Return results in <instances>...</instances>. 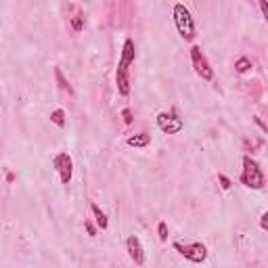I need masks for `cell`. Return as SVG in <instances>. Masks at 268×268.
<instances>
[{
  "mask_svg": "<svg viewBox=\"0 0 268 268\" xmlns=\"http://www.w3.org/2000/svg\"><path fill=\"white\" fill-rule=\"evenodd\" d=\"M172 15H174V23H176V30H178V34L187 42H193L197 30H195V21H193L191 11H189L182 2H178V4H174Z\"/></svg>",
  "mask_w": 268,
  "mask_h": 268,
  "instance_id": "cell-1",
  "label": "cell"
},
{
  "mask_svg": "<svg viewBox=\"0 0 268 268\" xmlns=\"http://www.w3.org/2000/svg\"><path fill=\"white\" fill-rule=\"evenodd\" d=\"M241 182L248 189H256V191H260V189H264L266 185V178H264V172L260 170L258 161L251 159L249 155H245L243 157V174H241Z\"/></svg>",
  "mask_w": 268,
  "mask_h": 268,
  "instance_id": "cell-2",
  "label": "cell"
},
{
  "mask_svg": "<svg viewBox=\"0 0 268 268\" xmlns=\"http://www.w3.org/2000/svg\"><path fill=\"white\" fill-rule=\"evenodd\" d=\"M174 249L178 251L182 258H187L189 262H193V264H201L203 260L208 258V248L201 241H193V243H189V245L176 241L174 243Z\"/></svg>",
  "mask_w": 268,
  "mask_h": 268,
  "instance_id": "cell-3",
  "label": "cell"
},
{
  "mask_svg": "<svg viewBox=\"0 0 268 268\" xmlns=\"http://www.w3.org/2000/svg\"><path fill=\"white\" fill-rule=\"evenodd\" d=\"M191 63H193V69H195V74L201 77V80H211L214 77V69L210 67V63L206 59V55H203L201 51V46H197L193 44L191 46Z\"/></svg>",
  "mask_w": 268,
  "mask_h": 268,
  "instance_id": "cell-4",
  "label": "cell"
},
{
  "mask_svg": "<svg viewBox=\"0 0 268 268\" xmlns=\"http://www.w3.org/2000/svg\"><path fill=\"white\" fill-rule=\"evenodd\" d=\"M53 166H55V170L59 172V178L63 185H69L72 176H74V161L69 157V153H57L53 159Z\"/></svg>",
  "mask_w": 268,
  "mask_h": 268,
  "instance_id": "cell-5",
  "label": "cell"
},
{
  "mask_svg": "<svg viewBox=\"0 0 268 268\" xmlns=\"http://www.w3.org/2000/svg\"><path fill=\"white\" fill-rule=\"evenodd\" d=\"M157 126H159L161 132H166V134H176V132H180L182 128H185V122H182L180 117H176L174 114L161 111V114L157 115Z\"/></svg>",
  "mask_w": 268,
  "mask_h": 268,
  "instance_id": "cell-6",
  "label": "cell"
},
{
  "mask_svg": "<svg viewBox=\"0 0 268 268\" xmlns=\"http://www.w3.org/2000/svg\"><path fill=\"white\" fill-rule=\"evenodd\" d=\"M126 249H128V256L132 258L134 264H138V266L145 264V249H143L140 239L136 235H130L128 239H126Z\"/></svg>",
  "mask_w": 268,
  "mask_h": 268,
  "instance_id": "cell-7",
  "label": "cell"
},
{
  "mask_svg": "<svg viewBox=\"0 0 268 268\" xmlns=\"http://www.w3.org/2000/svg\"><path fill=\"white\" fill-rule=\"evenodd\" d=\"M115 84H117V93L122 96H128L130 95V76H128V69L117 65V72H115Z\"/></svg>",
  "mask_w": 268,
  "mask_h": 268,
  "instance_id": "cell-8",
  "label": "cell"
},
{
  "mask_svg": "<svg viewBox=\"0 0 268 268\" xmlns=\"http://www.w3.org/2000/svg\"><path fill=\"white\" fill-rule=\"evenodd\" d=\"M134 57H136V46H134V40H126L124 42V48H122V59H119V65L128 69L132 63H134Z\"/></svg>",
  "mask_w": 268,
  "mask_h": 268,
  "instance_id": "cell-9",
  "label": "cell"
},
{
  "mask_svg": "<svg viewBox=\"0 0 268 268\" xmlns=\"http://www.w3.org/2000/svg\"><path fill=\"white\" fill-rule=\"evenodd\" d=\"M126 143H128V147H134V149H145V147H149L151 136L145 132H140V134H134V136H128Z\"/></svg>",
  "mask_w": 268,
  "mask_h": 268,
  "instance_id": "cell-10",
  "label": "cell"
},
{
  "mask_svg": "<svg viewBox=\"0 0 268 268\" xmlns=\"http://www.w3.org/2000/svg\"><path fill=\"white\" fill-rule=\"evenodd\" d=\"M90 211L95 214V220H96V227L101 229V230H107V227H109V220H107V216H105V211L96 206V203H93L90 206Z\"/></svg>",
  "mask_w": 268,
  "mask_h": 268,
  "instance_id": "cell-11",
  "label": "cell"
},
{
  "mask_svg": "<svg viewBox=\"0 0 268 268\" xmlns=\"http://www.w3.org/2000/svg\"><path fill=\"white\" fill-rule=\"evenodd\" d=\"M55 77H57V84H59V88L63 90V93H67V95H74V88H72V84H69L65 80V76H63V72L59 67H55Z\"/></svg>",
  "mask_w": 268,
  "mask_h": 268,
  "instance_id": "cell-12",
  "label": "cell"
},
{
  "mask_svg": "<svg viewBox=\"0 0 268 268\" xmlns=\"http://www.w3.org/2000/svg\"><path fill=\"white\" fill-rule=\"evenodd\" d=\"M51 122L55 124V126H59V128H65V111L63 109H55L53 114H51Z\"/></svg>",
  "mask_w": 268,
  "mask_h": 268,
  "instance_id": "cell-13",
  "label": "cell"
},
{
  "mask_svg": "<svg viewBox=\"0 0 268 268\" xmlns=\"http://www.w3.org/2000/svg\"><path fill=\"white\" fill-rule=\"evenodd\" d=\"M235 69H237V74H245V72H249V69H251V59H248V57L237 59V61H235Z\"/></svg>",
  "mask_w": 268,
  "mask_h": 268,
  "instance_id": "cell-14",
  "label": "cell"
},
{
  "mask_svg": "<svg viewBox=\"0 0 268 268\" xmlns=\"http://www.w3.org/2000/svg\"><path fill=\"white\" fill-rule=\"evenodd\" d=\"M157 235H159V241H161V243L168 241V224H166V222H159V224H157Z\"/></svg>",
  "mask_w": 268,
  "mask_h": 268,
  "instance_id": "cell-15",
  "label": "cell"
},
{
  "mask_svg": "<svg viewBox=\"0 0 268 268\" xmlns=\"http://www.w3.org/2000/svg\"><path fill=\"white\" fill-rule=\"evenodd\" d=\"M72 27H74V32H82L84 30V17L82 15L72 17Z\"/></svg>",
  "mask_w": 268,
  "mask_h": 268,
  "instance_id": "cell-16",
  "label": "cell"
},
{
  "mask_svg": "<svg viewBox=\"0 0 268 268\" xmlns=\"http://www.w3.org/2000/svg\"><path fill=\"white\" fill-rule=\"evenodd\" d=\"M218 182H220V189H222V191H229V189L232 187L230 178H229V176H224V174H218Z\"/></svg>",
  "mask_w": 268,
  "mask_h": 268,
  "instance_id": "cell-17",
  "label": "cell"
},
{
  "mask_svg": "<svg viewBox=\"0 0 268 268\" xmlns=\"http://www.w3.org/2000/svg\"><path fill=\"white\" fill-rule=\"evenodd\" d=\"M122 117H124V124H132V111L128 109V107H126V109H122Z\"/></svg>",
  "mask_w": 268,
  "mask_h": 268,
  "instance_id": "cell-18",
  "label": "cell"
},
{
  "mask_svg": "<svg viewBox=\"0 0 268 268\" xmlns=\"http://www.w3.org/2000/svg\"><path fill=\"white\" fill-rule=\"evenodd\" d=\"M84 227H86V230H88V235H90V237H96V229H95V224H93V222L86 220V222H84Z\"/></svg>",
  "mask_w": 268,
  "mask_h": 268,
  "instance_id": "cell-19",
  "label": "cell"
},
{
  "mask_svg": "<svg viewBox=\"0 0 268 268\" xmlns=\"http://www.w3.org/2000/svg\"><path fill=\"white\" fill-rule=\"evenodd\" d=\"M260 227H262V230H268V211L260 216Z\"/></svg>",
  "mask_w": 268,
  "mask_h": 268,
  "instance_id": "cell-20",
  "label": "cell"
},
{
  "mask_svg": "<svg viewBox=\"0 0 268 268\" xmlns=\"http://www.w3.org/2000/svg\"><path fill=\"white\" fill-rule=\"evenodd\" d=\"M260 9H262V13H264V17H268V4L264 2V0H262V2H260Z\"/></svg>",
  "mask_w": 268,
  "mask_h": 268,
  "instance_id": "cell-21",
  "label": "cell"
},
{
  "mask_svg": "<svg viewBox=\"0 0 268 268\" xmlns=\"http://www.w3.org/2000/svg\"><path fill=\"white\" fill-rule=\"evenodd\" d=\"M6 180L13 182V180H15V174H11V172H9V174H6Z\"/></svg>",
  "mask_w": 268,
  "mask_h": 268,
  "instance_id": "cell-22",
  "label": "cell"
}]
</instances>
